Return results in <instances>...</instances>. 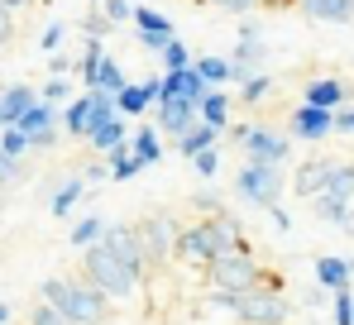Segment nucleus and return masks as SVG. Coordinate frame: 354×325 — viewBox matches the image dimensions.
Masks as SVG:
<instances>
[{"label":"nucleus","mask_w":354,"mask_h":325,"mask_svg":"<svg viewBox=\"0 0 354 325\" xmlns=\"http://www.w3.org/2000/svg\"><path fill=\"white\" fill-rule=\"evenodd\" d=\"M82 277L96 282L111 301H129L139 297L149 263L139 254V239H134V225H106L96 234V244L82 249Z\"/></svg>","instance_id":"obj_1"},{"label":"nucleus","mask_w":354,"mask_h":325,"mask_svg":"<svg viewBox=\"0 0 354 325\" xmlns=\"http://www.w3.org/2000/svg\"><path fill=\"white\" fill-rule=\"evenodd\" d=\"M216 254H249L244 225L225 206L216 216H201V220H192V225H182L177 230V244H173V259H182V263H206Z\"/></svg>","instance_id":"obj_2"},{"label":"nucleus","mask_w":354,"mask_h":325,"mask_svg":"<svg viewBox=\"0 0 354 325\" xmlns=\"http://www.w3.org/2000/svg\"><path fill=\"white\" fill-rule=\"evenodd\" d=\"M39 297L53 301L72 325H106L111 321V297H106L96 282H86L82 272H77V277H44Z\"/></svg>","instance_id":"obj_3"},{"label":"nucleus","mask_w":354,"mask_h":325,"mask_svg":"<svg viewBox=\"0 0 354 325\" xmlns=\"http://www.w3.org/2000/svg\"><path fill=\"white\" fill-rule=\"evenodd\" d=\"M206 306L235 316L239 325H288L292 301L283 297V287H249V292H211L206 287Z\"/></svg>","instance_id":"obj_4"},{"label":"nucleus","mask_w":354,"mask_h":325,"mask_svg":"<svg viewBox=\"0 0 354 325\" xmlns=\"http://www.w3.org/2000/svg\"><path fill=\"white\" fill-rule=\"evenodd\" d=\"M206 268V287L211 292H249V287H283L273 272L263 268L259 259H254V249L249 254H216V259H206L201 263Z\"/></svg>","instance_id":"obj_5"},{"label":"nucleus","mask_w":354,"mask_h":325,"mask_svg":"<svg viewBox=\"0 0 354 325\" xmlns=\"http://www.w3.org/2000/svg\"><path fill=\"white\" fill-rule=\"evenodd\" d=\"M177 230H182V220H177L173 211H153V216H144L139 225H134V239H139V254H144L149 272H153V268H168V263H173Z\"/></svg>","instance_id":"obj_6"},{"label":"nucleus","mask_w":354,"mask_h":325,"mask_svg":"<svg viewBox=\"0 0 354 325\" xmlns=\"http://www.w3.org/2000/svg\"><path fill=\"white\" fill-rule=\"evenodd\" d=\"M283 187H288V177H283V162H263V158H249L244 167L235 172V192L239 201H249V206H273V201H283Z\"/></svg>","instance_id":"obj_7"},{"label":"nucleus","mask_w":354,"mask_h":325,"mask_svg":"<svg viewBox=\"0 0 354 325\" xmlns=\"http://www.w3.org/2000/svg\"><path fill=\"white\" fill-rule=\"evenodd\" d=\"M316 220H326V225H340V216L354 206V162H330L326 167V182L316 187V196L306 201Z\"/></svg>","instance_id":"obj_8"},{"label":"nucleus","mask_w":354,"mask_h":325,"mask_svg":"<svg viewBox=\"0 0 354 325\" xmlns=\"http://www.w3.org/2000/svg\"><path fill=\"white\" fill-rule=\"evenodd\" d=\"M221 134H230V144H239L249 158L263 162H288L292 158V134H278L268 124H225Z\"/></svg>","instance_id":"obj_9"},{"label":"nucleus","mask_w":354,"mask_h":325,"mask_svg":"<svg viewBox=\"0 0 354 325\" xmlns=\"http://www.w3.org/2000/svg\"><path fill=\"white\" fill-rule=\"evenodd\" d=\"M15 124L24 129L29 149H48V144L58 139V106H48V101H34V106L24 110Z\"/></svg>","instance_id":"obj_10"},{"label":"nucleus","mask_w":354,"mask_h":325,"mask_svg":"<svg viewBox=\"0 0 354 325\" xmlns=\"http://www.w3.org/2000/svg\"><path fill=\"white\" fill-rule=\"evenodd\" d=\"M330 115H335V110L306 106V101H301V106L292 110V120H288V134H292V139H306V144H316V139L335 134V129H330Z\"/></svg>","instance_id":"obj_11"},{"label":"nucleus","mask_w":354,"mask_h":325,"mask_svg":"<svg viewBox=\"0 0 354 325\" xmlns=\"http://www.w3.org/2000/svg\"><path fill=\"white\" fill-rule=\"evenodd\" d=\"M153 110H158V129H163L168 139H177L187 124L201 120V115H196V101H187V96H158Z\"/></svg>","instance_id":"obj_12"},{"label":"nucleus","mask_w":354,"mask_h":325,"mask_svg":"<svg viewBox=\"0 0 354 325\" xmlns=\"http://www.w3.org/2000/svg\"><path fill=\"white\" fill-rule=\"evenodd\" d=\"M268 62V44L259 39V34H239L235 53H230V82H244L249 72H259Z\"/></svg>","instance_id":"obj_13"},{"label":"nucleus","mask_w":354,"mask_h":325,"mask_svg":"<svg viewBox=\"0 0 354 325\" xmlns=\"http://www.w3.org/2000/svg\"><path fill=\"white\" fill-rule=\"evenodd\" d=\"M301 101H306V106L335 110V106H345V101H350V82H340V77H316V82H306Z\"/></svg>","instance_id":"obj_14"},{"label":"nucleus","mask_w":354,"mask_h":325,"mask_svg":"<svg viewBox=\"0 0 354 325\" xmlns=\"http://www.w3.org/2000/svg\"><path fill=\"white\" fill-rule=\"evenodd\" d=\"M124 139H129V124L120 120V110H115V115H101V120L86 129V144H91L96 154H111L115 144H124Z\"/></svg>","instance_id":"obj_15"},{"label":"nucleus","mask_w":354,"mask_h":325,"mask_svg":"<svg viewBox=\"0 0 354 325\" xmlns=\"http://www.w3.org/2000/svg\"><path fill=\"white\" fill-rule=\"evenodd\" d=\"M316 282H321L326 292H340V287H350V282H354V259L321 254V259H316Z\"/></svg>","instance_id":"obj_16"},{"label":"nucleus","mask_w":354,"mask_h":325,"mask_svg":"<svg viewBox=\"0 0 354 325\" xmlns=\"http://www.w3.org/2000/svg\"><path fill=\"white\" fill-rule=\"evenodd\" d=\"M129 154L144 162V167L163 162V139H158V129H153V124H139V129H129Z\"/></svg>","instance_id":"obj_17"},{"label":"nucleus","mask_w":354,"mask_h":325,"mask_svg":"<svg viewBox=\"0 0 354 325\" xmlns=\"http://www.w3.org/2000/svg\"><path fill=\"white\" fill-rule=\"evenodd\" d=\"M34 101H39V91H34V86H24V82L5 86V91H0V124H15L24 110L34 106Z\"/></svg>","instance_id":"obj_18"},{"label":"nucleus","mask_w":354,"mask_h":325,"mask_svg":"<svg viewBox=\"0 0 354 325\" xmlns=\"http://www.w3.org/2000/svg\"><path fill=\"white\" fill-rule=\"evenodd\" d=\"M216 139H221V129H216V124H206V120H196V124H187V129L177 134L173 144H177V154H182V158H192V154L211 149Z\"/></svg>","instance_id":"obj_19"},{"label":"nucleus","mask_w":354,"mask_h":325,"mask_svg":"<svg viewBox=\"0 0 354 325\" xmlns=\"http://www.w3.org/2000/svg\"><path fill=\"white\" fill-rule=\"evenodd\" d=\"M297 5L321 24H350L354 19V0H297Z\"/></svg>","instance_id":"obj_20"},{"label":"nucleus","mask_w":354,"mask_h":325,"mask_svg":"<svg viewBox=\"0 0 354 325\" xmlns=\"http://www.w3.org/2000/svg\"><path fill=\"white\" fill-rule=\"evenodd\" d=\"M326 167H330V158H306L292 172V192L301 196V201H311V196H316V187L326 182Z\"/></svg>","instance_id":"obj_21"},{"label":"nucleus","mask_w":354,"mask_h":325,"mask_svg":"<svg viewBox=\"0 0 354 325\" xmlns=\"http://www.w3.org/2000/svg\"><path fill=\"white\" fill-rule=\"evenodd\" d=\"M124 82H129V77H124V67H120V57H101V62H96V77H91V86H86V91H106V96H120V86H124Z\"/></svg>","instance_id":"obj_22"},{"label":"nucleus","mask_w":354,"mask_h":325,"mask_svg":"<svg viewBox=\"0 0 354 325\" xmlns=\"http://www.w3.org/2000/svg\"><path fill=\"white\" fill-rule=\"evenodd\" d=\"M82 196H86V177H67L58 192L48 196V211H53V216H72V211L82 206Z\"/></svg>","instance_id":"obj_23"},{"label":"nucleus","mask_w":354,"mask_h":325,"mask_svg":"<svg viewBox=\"0 0 354 325\" xmlns=\"http://www.w3.org/2000/svg\"><path fill=\"white\" fill-rule=\"evenodd\" d=\"M134 24H139V34H153V39H173V19L163 15V10H153V5H134V15H129Z\"/></svg>","instance_id":"obj_24"},{"label":"nucleus","mask_w":354,"mask_h":325,"mask_svg":"<svg viewBox=\"0 0 354 325\" xmlns=\"http://www.w3.org/2000/svg\"><path fill=\"white\" fill-rule=\"evenodd\" d=\"M149 106H153V96H149V86H144V82H124V86H120V96H115V110H120V115L139 120Z\"/></svg>","instance_id":"obj_25"},{"label":"nucleus","mask_w":354,"mask_h":325,"mask_svg":"<svg viewBox=\"0 0 354 325\" xmlns=\"http://www.w3.org/2000/svg\"><path fill=\"white\" fill-rule=\"evenodd\" d=\"M196 115H201L206 124H216V129H225V124H230V96H225L221 86H211V91L201 96V106H196Z\"/></svg>","instance_id":"obj_26"},{"label":"nucleus","mask_w":354,"mask_h":325,"mask_svg":"<svg viewBox=\"0 0 354 325\" xmlns=\"http://www.w3.org/2000/svg\"><path fill=\"white\" fill-rule=\"evenodd\" d=\"M268 96H273V77H268L263 67L239 82V101H244V106H259V101H268Z\"/></svg>","instance_id":"obj_27"},{"label":"nucleus","mask_w":354,"mask_h":325,"mask_svg":"<svg viewBox=\"0 0 354 325\" xmlns=\"http://www.w3.org/2000/svg\"><path fill=\"white\" fill-rule=\"evenodd\" d=\"M139 172H144V162L129 154V139L115 144V149H111V177H115V182H129V177H139Z\"/></svg>","instance_id":"obj_28"},{"label":"nucleus","mask_w":354,"mask_h":325,"mask_svg":"<svg viewBox=\"0 0 354 325\" xmlns=\"http://www.w3.org/2000/svg\"><path fill=\"white\" fill-rule=\"evenodd\" d=\"M192 67L211 82V86H221V82H230V57H216V53H201V57H192Z\"/></svg>","instance_id":"obj_29"},{"label":"nucleus","mask_w":354,"mask_h":325,"mask_svg":"<svg viewBox=\"0 0 354 325\" xmlns=\"http://www.w3.org/2000/svg\"><path fill=\"white\" fill-rule=\"evenodd\" d=\"M101 230H106V220H101V216H82L72 230H67V244H72V249H86V244H96Z\"/></svg>","instance_id":"obj_30"},{"label":"nucleus","mask_w":354,"mask_h":325,"mask_svg":"<svg viewBox=\"0 0 354 325\" xmlns=\"http://www.w3.org/2000/svg\"><path fill=\"white\" fill-rule=\"evenodd\" d=\"M24 149H29L24 129H19V124H0V154H10V158H24Z\"/></svg>","instance_id":"obj_31"},{"label":"nucleus","mask_w":354,"mask_h":325,"mask_svg":"<svg viewBox=\"0 0 354 325\" xmlns=\"http://www.w3.org/2000/svg\"><path fill=\"white\" fill-rule=\"evenodd\" d=\"M29 325H72V321L62 316V311L53 306V301H44V297H39V301L29 306Z\"/></svg>","instance_id":"obj_32"},{"label":"nucleus","mask_w":354,"mask_h":325,"mask_svg":"<svg viewBox=\"0 0 354 325\" xmlns=\"http://www.w3.org/2000/svg\"><path fill=\"white\" fill-rule=\"evenodd\" d=\"M158 57H163V72H173V67H187V62H192V53H187V44H182V39H168V44H163V48H158Z\"/></svg>","instance_id":"obj_33"},{"label":"nucleus","mask_w":354,"mask_h":325,"mask_svg":"<svg viewBox=\"0 0 354 325\" xmlns=\"http://www.w3.org/2000/svg\"><path fill=\"white\" fill-rule=\"evenodd\" d=\"M39 101H48V106H67V101H72V82H67V77H48Z\"/></svg>","instance_id":"obj_34"},{"label":"nucleus","mask_w":354,"mask_h":325,"mask_svg":"<svg viewBox=\"0 0 354 325\" xmlns=\"http://www.w3.org/2000/svg\"><path fill=\"white\" fill-rule=\"evenodd\" d=\"M111 29H115V24H111L101 10H86V15H82V34H86V39H106Z\"/></svg>","instance_id":"obj_35"},{"label":"nucleus","mask_w":354,"mask_h":325,"mask_svg":"<svg viewBox=\"0 0 354 325\" xmlns=\"http://www.w3.org/2000/svg\"><path fill=\"white\" fill-rule=\"evenodd\" d=\"M62 39H67V24H62V19H53V24H44V34H39V48H44V53H58Z\"/></svg>","instance_id":"obj_36"},{"label":"nucleus","mask_w":354,"mask_h":325,"mask_svg":"<svg viewBox=\"0 0 354 325\" xmlns=\"http://www.w3.org/2000/svg\"><path fill=\"white\" fill-rule=\"evenodd\" d=\"M192 167H196V177H216V167H221V149L211 144V149L192 154Z\"/></svg>","instance_id":"obj_37"},{"label":"nucleus","mask_w":354,"mask_h":325,"mask_svg":"<svg viewBox=\"0 0 354 325\" xmlns=\"http://www.w3.org/2000/svg\"><path fill=\"white\" fill-rule=\"evenodd\" d=\"M330 297H335V325H354V292L340 287V292H330Z\"/></svg>","instance_id":"obj_38"},{"label":"nucleus","mask_w":354,"mask_h":325,"mask_svg":"<svg viewBox=\"0 0 354 325\" xmlns=\"http://www.w3.org/2000/svg\"><path fill=\"white\" fill-rule=\"evenodd\" d=\"M96 5H101V15H106L111 24H124V19L134 15V5H129V0H96Z\"/></svg>","instance_id":"obj_39"},{"label":"nucleus","mask_w":354,"mask_h":325,"mask_svg":"<svg viewBox=\"0 0 354 325\" xmlns=\"http://www.w3.org/2000/svg\"><path fill=\"white\" fill-rule=\"evenodd\" d=\"M330 129H335V134H354V106H335V115H330Z\"/></svg>","instance_id":"obj_40"},{"label":"nucleus","mask_w":354,"mask_h":325,"mask_svg":"<svg viewBox=\"0 0 354 325\" xmlns=\"http://www.w3.org/2000/svg\"><path fill=\"white\" fill-rule=\"evenodd\" d=\"M196 211H201V216H216V211H221V196H216L211 187H206V192H196Z\"/></svg>","instance_id":"obj_41"},{"label":"nucleus","mask_w":354,"mask_h":325,"mask_svg":"<svg viewBox=\"0 0 354 325\" xmlns=\"http://www.w3.org/2000/svg\"><path fill=\"white\" fill-rule=\"evenodd\" d=\"M48 67H53V77H67V72L77 67V57H67V53L58 48V53H48Z\"/></svg>","instance_id":"obj_42"},{"label":"nucleus","mask_w":354,"mask_h":325,"mask_svg":"<svg viewBox=\"0 0 354 325\" xmlns=\"http://www.w3.org/2000/svg\"><path fill=\"white\" fill-rule=\"evenodd\" d=\"M10 39H15V19H10V10L0 5V53L10 48Z\"/></svg>","instance_id":"obj_43"},{"label":"nucleus","mask_w":354,"mask_h":325,"mask_svg":"<svg viewBox=\"0 0 354 325\" xmlns=\"http://www.w3.org/2000/svg\"><path fill=\"white\" fill-rule=\"evenodd\" d=\"M268 220H273V230H283V234H288V230H292V216H288V211H283V206H278V201H273V206H268Z\"/></svg>","instance_id":"obj_44"},{"label":"nucleus","mask_w":354,"mask_h":325,"mask_svg":"<svg viewBox=\"0 0 354 325\" xmlns=\"http://www.w3.org/2000/svg\"><path fill=\"white\" fill-rule=\"evenodd\" d=\"M82 177H86V187H91V182H106V177H111V162H86Z\"/></svg>","instance_id":"obj_45"},{"label":"nucleus","mask_w":354,"mask_h":325,"mask_svg":"<svg viewBox=\"0 0 354 325\" xmlns=\"http://www.w3.org/2000/svg\"><path fill=\"white\" fill-rule=\"evenodd\" d=\"M0 5H5V10L15 15V10H29V5H39V0H0ZM44 5H48V0H44Z\"/></svg>","instance_id":"obj_46"},{"label":"nucleus","mask_w":354,"mask_h":325,"mask_svg":"<svg viewBox=\"0 0 354 325\" xmlns=\"http://www.w3.org/2000/svg\"><path fill=\"white\" fill-rule=\"evenodd\" d=\"M263 10H288V5H297V0H259Z\"/></svg>","instance_id":"obj_47"},{"label":"nucleus","mask_w":354,"mask_h":325,"mask_svg":"<svg viewBox=\"0 0 354 325\" xmlns=\"http://www.w3.org/2000/svg\"><path fill=\"white\" fill-rule=\"evenodd\" d=\"M10 316H15V306H10V301H0V325H10Z\"/></svg>","instance_id":"obj_48"},{"label":"nucleus","mask_w":354,"mask_h":325,"mask_svg":"<svg viewBox=\"0 0 354 325\" xmlns=\"http://www.w3.org/2000/svg\"><path fill=\"white\" fill-rule=\"evenodd\" d=\"M91 5H96V0H91Z\"/></svg>","instance_id":"obj_49"}]
</instances>
